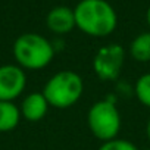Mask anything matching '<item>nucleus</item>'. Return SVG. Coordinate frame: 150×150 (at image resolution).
Wrapping results in <instances>:
<instances>
[{"label":"nucleus","mask_w":150,"mask_h":150,"mask_svg":"<svg viewBox=\"0 0 150 150\" xmlns=\"http://www.w3.org/2000/svg\"><path fill=\"white\" fill-rule=\"evenodd\" d=\"M144 150H150V149H144Z\"/></svg>","instance_id":"nucleus-15"},{"label":"nucleus","mask_w":150,"mask_h":150,"mask_svg":"<svg viewBox=\"0 0 150 150\" xmlns=\"http://www.w3.org/2000/svg\"><path fill=\"white\" fill-rule=\"evenodd\" d=\"M47 28L54 34H68L71 33L77 24H75L74 9L68 6H56L46 16Z\"/></svg>","instance_id":"nucleus-7"},{"label":"nucleus","mask_w":150,"mask_h":150,"mask_svg":"<svg viewBox=\"0 0 150 150\" xmlns=\"http://www.w3.org/2000/svg\"><path fill=\"white\" fill-rule=\"evenodd\" d=\"M97 150H138V149L135 147L134 143H131L128 140L113 138V140H109V141L102 143Z\"/></svg>","instance_id":"nucleus-12"},{"label":"nucleus","mask_w":150,"mask_h":150,"mask_svg":"<svg viewBox=\"0 0 150 150\" xmlns=\"http://www.w3.org/2000/svg\"><path fill=\"white\" fill-rule=\"evenodd\" d=\"M134 93H135V97L138 99V102L143 106L150 109V72L143 74L141 77L135 81Z\"/></svg>","instance_id":"nucleus-11"},{"label":"nucleus","mask_w":150,"mask_h":150,"mask_svg":"<svg viewBox=\"0 0 150 150\" xmlns=\"http://www.w3.org/2000/svg\"><path fill=\"white\" fill-rule=\"evenodd\" d=\"M129 54L137 62H150V31L138 34L131 41Z\"/></svg>","instance_id":"nucleus-10"},{"label":"nucleus","mask_w":150,"mask_h":150,"mask_svg":"<svg viewBox=\"0 0 150 150\" xmlns=\"http://www.w3.org/2000/svg\"><path fill=\"white\" fill-rule=\"evenodd\" d=\"M75 24L90 37H108L118 25V15L106 0H80L74 9Z\"/></svg>","instance_id":"nucleus-1"},{"label":"nucleus","mask_w":150,"mask_h":150,"mask_svg":"<svg viewBox=\"0 0 150 150\" xmlns=\"http://www.w3.org/2000/svg\"><path fill=\"white\" fill-rule=\"evenodd\" d=\"M146 21H147V25L150 27V6H149V9L146 12Z\"/></svg>","instance_id":"nucleus-14"},{"label":"nucleus","mask_w":150,"mask_h":150,"mask_svg":"<svg viewBox=\"0 0 150 150\" xmlns=\"http://www.w3.org/2000/svg\"><path fill=\"white\" fill-rule=\"evenodd\" d=\"M50 108L68 109L74 106L84 93V81L81 75L71 69L56 72L47 80L41 91Z\"/></svg>","instance_id":"nucleus-3"},{"label":"nucleus","mask_w":150,"mask_h":150,"mask_svg":"<svg viewBox=\"0 0 150 150\" xmlns=\"http://www.w3.org/2000/svg\"><path fill=\"white\" fill-rule=\"evenodd\" d=\"M49 103L44 97V94L41 91H34L30 93L28 96L24 97L19 110H21V116L30 122H38L41 121L49 110Z\"/></svg>","instance_id":"nucleus-8"},{"label":"nucleus","mask_w":150,"mask_h":150,"mask_svg":"<svg viewBox=\"0 0 150 150\" xmlns=\"http://www.w3.org/2000/svg\"><path fill=\"white\" fill-rule=\"evenodd\" d=\"M125 62V49L121 44H108L93 57V71L100 81H115Z\"/></svg>","instance_id":"nucleus-5"},{"label":"nucleus","mask_w":150,"mask_h":150,"mask_svg":"<svg viewBox=\"0 0 150 150\" xmlns=\"http://www.w3.org/2000/svg\"><path fill=\"white\" fill-rule=\"evenodd\" d=\"M87 125L90 132L102 143L118 138L122 125L121 113L113 102L99 100L88 109Z\"/></svg>","instance_id":"nucleus-4"},{"label":"nucleus","mask_w":150,"mask_h":150,"mask_svg":"<svg viewBox=\"0 0 150 150\" xmlns=\"http://www.w3.org/2000/svg\"><path fill=\"white\" fill-rule=\"evenodd\" d=\"M146 134H147V138L150 140V119H149V122L146 125Z\"/></svg>","instance_id":"nucleus-13"},{"label":"nucleus","mask_w":150,"mask_h":150,"mask_svg":"<svg viewBox=\"0 0 150 150\" xmlns=\"http://www.w3.org/2000/svg\"><path fill=\"white\" fill-rule=\"evenodd\" d=\"M27 87L25 71L18 65H2L0 66V100L13 102L18 99Z\"/></svg>","instance_id":"nucleus-6"},{"label":"nucleus","mask_w":150,"mask_h":150,"mask_svg":"<svg viewBox=\"0 0 150 150\" xmlns=\"http://www.w3.org/2000/svg\"><path fill=\"white\" fill-rule=\"evenodd\" d=\"M13 57L24 71H40L50 65L54 57L53 44L37 33L21 34L13 43Z\"/></svg>","instance_id":"nucleus-2"},{"label":"nucleus","mask_w":150,"mask_h":150,"mask_svg":"<svg viewBox=\"0 0 150 150\" xmlns=\"http://www.w3.org/2000/svg\"><path fill=\"white\" fill-rule=\"evenodd\" d=\"M21 110L13 102L0 100V132L13 131L21 121Z\"/></svg>","instance_id":"nucleus-9"}]
</instances>
